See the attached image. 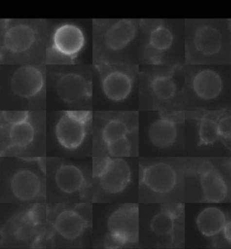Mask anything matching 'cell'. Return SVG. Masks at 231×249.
<instances>
[{"label": "cell", "mask_w": 231, "mask_h": 249, "mask_svg": "<svg viewBox=\"0 0 231 249\" xmlns=\"http://www.w3.org/2000/svg\"><path fill=\"white\" fill-rule=\"evenodd\" d=\"M2 116L6 123L10 125L29 121L30 118L29 112L27 111H4Z\"/></svg>", "instance_id": "27"}, {"label": "cell", "mask_w": 231, "mask_h": 249, "mask_svg": "<svg viewBox=\"0 0 231 249\" xmlns=\"http://www.w3.org/2000/svg\"><path fill=\"white\" fill-rule=\"evenodd\" d=\"M128 133L129 128L124 121L120 119H111L102 128L101 137L105 144H107L124 138Z\"/></svg>", "instance_id": "20"}, {"label": "cell", "mask_w": 231, "mask_h": 249, "mask_svg": "<svg viewBox=\"0 0 231 249\" xmlns=\"http://www.w3.org/2000/svg\"><path fill=\"white\" fill-rule=\"evenodd\" d=\"M107 228L114 242L119 245L137 243L139 233V210L137 204H125L113 212Z\"/></svg>", "instance_id": "2"}, {"label": "cell", "mask_w": 231, "mask_h": 249, "mask_svg": "<svg viewBox=\"0 0 231 249\" xmlns=\"http://www.w3.org/2000/svg\"><path fill=\"white\" fill-rule=\"evenodd\" d=\"M131 181V170L122 158H110L106 170L100 177V185L107 193H121Z\"/></svg>", "instance_id": "6"}, {"label": "cell", "mask_w": 231, "mask_h": 249, "mask_svg": "<svg viewBox=\"0 0 231 249\" xmlns=\"http://www.w3.org/2000/svg\"><path fill=\"white\" fill-rule=\"evenodd\" d=\"M57 93L65 103L72 104L91 97V82L77 73L63 74L56 83Z\"/></svg>", "instance_id": "5"}, {"label": "cell", "mask_w": 231, "mask_h": 249, "mask_svg": "<svg viewBox=\"0 0 231 249\" xmlns=\"http://www.w3.org/2000/svg\"><path fill=\"white\" fill-rule=\"evenodd\" d=\"M85 220L80 213L72 210H65L57 216L54 222L55 231L68 240H74L85 230Z\"/></svg>", "instance_id": "14"}, {"label": "cell", "mask_w": 231, "mask_h": 249, "mask_svg": "<svg viewBox=\"0 0 231 249\" xmlns=\"http://www.w3.org/2000/svg\"><path fill=\"white\" fill-rule=\"evenodd\" d=\"M89 111H66L55 125V136L65 149L80 147L87 136V125L90 120Z\"/></svg>", "instance_id": "1"}, {"label": "cell", "mask_w": 231, "mask_h": 249, "mask_svg": "<svg viewBox=\"0 0 231 249\" xmlns=\"http://www.w3.org/2000/svg\"><path fill=\"white\" fill-rule=\"evenodd\" d=\"M162 20L159 19H144L140 21V26L143 31L151 34L162 27Z\"/></svg>", "instance_id": "28"}, {"label": "cell", "mask_w": 231, "mask_h": 249, "mask_svg": "<svg viewBox=\"0 0 231 249\" xmlns=\"http://www.w3.org/2000/svg\"><path fill=\"white\" fill-rule=\"evenodd\" d=\"M229 138H230V141H231V136H230V137H229Z\"/></svg>", "instance_id": "33"}, {"label": "cell", "mask_w": 231, "mask_h": 249, "mask_svg": "<svg viewBox=\"0 0 231 249\" xmlns=\"http://www.w3.org/2000/svg\"><path fill=\"white\" fill-rule=\"evenodd\" d=\"M150 229L159 236H167L175 229V218L167 212L162 211L152 219Z\"/></svg>", "instance_id": "22"}, {"label": "cell", "mask_w": 231, "mask_h": 249, "mask_svg": "<svg viewBox=\"0 0 231 249\" xmlns=\"http://www.w3.org/2000/svg\"><path fill=\"white\" fill-rule=\"evenodd\" d=\"M36 227L37 225L35 224L25 214V217L21 219V222L16 228L15 237L21 241H27L36 234Z\"/></svg>", "instance_id": "25"}, {"label": "cell", "mask_w": 231, "mask_h": 249, "mask_svg": "<svg viewBox=\"0 0 231 249\" xmlns=\"http://www.w3.org/2000/svg\"><path fill=\"white\" fill-rule=\"evenodd\" d=\"M137 35V25L133 20L121 19L110 25L105 35L104 41L109 50H123L131 43Z\"/></svg>", "instance_id": "11"}, {"label": "cell", "mask_w": 231, "mask_h": 249, "mask_svg": "<svg viewBox=\"0 0 231 249\" xmlns=\"http://www.w3.org/2000/svg\"><path fill=\"white\" fill-rule=\"evenodd\" d=\"M197 228L206 237H214L225 231L227 219L221 210L214 207L204 209L197 217Z\"/></svg>", "instance_id": "16"}, {"label": "cell", "mask_w": 231, "mask_h": 249, "mask_svg": "<svg viewBox=\"0 0 231 249\" xmlns=\"http://www.w3.org/2000/svg\"><path fill=\"white\" fill-rule=\"evenodd\" d=\"M193 88L195 94L201 100H214L222 90V80L216 71L204 70L195 75Z\"/></svg>", "instance_id": "13"}, {"label": "cell", "mask_w": 231, "mask_h": 249, "mask_svg": "<svg viewBox=\"0 0 231 249\" xmlns=\"http://www.w3.org/2000/svg\"><path fill=\"white\" fill-rule=\"evenodd\" d=\"M37 33L32 26L25 24L12 25L4 34L3 44L6 50L13 53H23L36 43Z\"/></svg>", "instance_id": "10"}, {"label": "cell", "mask_w": 231, "mask_h": 249, "mask_svg": "<svg viewBox=\"0 0 231 249\" xmlns=\"http://www.w3.org/2000/svg\"><path fill=\"white\" fill-rule=\"evenodd\" d=\"M148 137L151 143L157 148L170 147L174 144L177 137L176 125L169 119H158L151 124Z\"/></svg>", "instance_id": "18"}, {"label": "cell", "mask_w": 231, "mask_h": 249, "mask_svg": "<svg viewBox=\"0 0 231 249\" xmlns=\"http://www.w3.org/2000/svg\"><path fill=\"white\" fill-rule=\"evenodd\" d=\"M219 136L230 137L231 134V116H225L218 123Z\"/></svg>", "instance_id": "31"}, {"label": "cell", "mask_w": 231, "mask_h": 249, "mask_svg": "<svg viewBox=\"0 0 231 249\" xmlns=\"http://www.w3.org/2000/svg\"><path fill=\"white\" fill-rule=\"evenodd\" d=\"M110 157H98L95 158L93 162V176L100 178L104 171L106 170Z\"/></svg>", "instance_id": "29"}, {"label": "cell", "mask_w": 231, "mask_h": 249, "mask_svg": "<svg viewBox=\"0 0 231 249\" xmlns=\"http://www.w3.org/2000/svg\"><path fill=\"white\" fill-rule=\"evenodd\" d=\"M35 137V127L29 121L10 125L8 137L10 144L13 147L25 148L33 143Z\"/></svg>", "instance_id": "19"}, {"label": "cell", "mask_w": 231, "mask_h": 249, "mask_svg": "<svg viewBox=\"0 0 231 249\" xmlns=\"http://www.w3.org/2000/svg\"></svg>", "instance_id": "34"}, {"label": "cell", "mask_w": 231, "mask_h": 249, "mask_svg": "<svg viewBox=\"0 0 231 249\" xmlns=\"http://www.w3.org/2000/svg\"><path fill=\"white\" fill-rule=\"evenodd\" d=\"M26 215L28 216V218H30L35 224L38 225L43 219L44 207L41 204H36V205L32 207L30 211L26 213Z\"/></svg>", "instance_id": "30"}, {"label": "cell", "mask_w": 231, "mask_h": 249, "mask_svg": "<svg viewBox=\"0 0 231 249\" xmlns=\"http://www.w3.org/2000/svg\"><path fill=\"white\" fill-rule=\"evenodd\" d=\"M226 235L228 237H231V217L229 222H227L225 228Z\"/></svg>", "instance_id": "32"}, {"label": "cell", "mask_w": 231, "mask_h": 249, "mask_svg": "<svg viewBox=\"0 0 231 249\" xmlns=\"http://www.w3.org/2000/svg\"><path fill=\"white\" fill-rule=\"evenodd\" d=\"M174 42L172 32L166 27H160L149 36V46L152 49L162 52L169 49Z\"/></svg>", "instance_id": "23"}, {"label": "cell", "mask_w": 231, "mask_h": 249, "mask_svg": "<svg viewBox=\"0 0 231 249\" xmlns=\"http://www.w3.org/2000/svg\"><path fill=\"white\" fill-rule=\"evenodd\" d=\"M142 181L155 193H167L176 185L177 175L168 163L156 162L143 170Z\"/></svg>", "instance_id": "7"}, {"label": "cell", "mask_w": 231, "mask_h": 249, "mask_svg": "<svg viewBox=\"0 0 231 249\" xmlns=\"http://www.w3.org/2000/svg\"><path fill=\"white\" fill-rule=\"evenodd\" d=\"M195 48L201 54L210 56L219 53L222 45V36L220 32L209 25H202L197 28L194 34Z\"/></svg>", "instance_id": "15"}, {"label": "cell", "mask_w": 231, "mask_h": 249, "mask_svg": "<svg viewBox=\"0 0 231 249\" xmlns=\"http://www.w3.org/2000/svg\"><path fill=\"white\" fill-rule=\"evenodd\" d=\"M85 44L84 33L78 25L63 24L58 26L52 39L53 51L61 56L73 60Z\"/></svg>", "instance_id": "3"}, {"label": "cell", "mask_w": 231, "mask_h": 249, "mask_svg": "<svg viewBox=\"0 0 231 249\" xmlns=\"http://www.w3.org/2000/svg\"><path fill=\"white\" fill-rule=\"evenodd\" d=\"M55 182L60 191L67 194L80 192L85 179L81 169L72 164H63L55 174Z\"/></svg>", "instance_id": "17"}, {"label": "cell", "mask_w": 231, "mask_h": 249, "mask_svg": "<svg viewBox=\"0 0 231 249\" xmlns=\"http://www.w3.org/2000/svg\"><path fill=\"white\" fill-rule=\"evenodd\" d=\"M101 86L108 100L119 102L126 100L131 93L133 80L131 76L124 71L112 69L102 76Z\"/></svg>", "instance_id": "8"}, {"label": "cell", "mask_w": 231, "mask_h": 249, "mask_svg": "<svg viewBox=\"0 0 231 249\" xmlns=\"http://www.w3.org/2000/svg\"><path fill=\"white\" fill-rule=\"evenodd\" d=\"M200 185L203 197L209 202L218 203L227 198L228 187L222 176L213 168L212 163L206 162L200 170Z\"/></svg>", "instance_id": "9"}, {"label": "cell", "mask_w": 231, "mask_h": 249, "mask_svg": "<svg viewBox=\"0 0 231 249\" xmlns=\"http://www.w3.org/2000/svg\"><path fill=\"white\" fill-rule=\"evenodd\" d=\"M151 88L156 97L161 100H170L176 92L175 81L167 76H159L155 78L152 81Z\"/></svg>", "instance_id": "21"}, {"label": "cell", "mask_w": 231, "mask_h": 249, "mask_svg": "<svg viewBox=\"0 0 231 249\" xmlns=\"http://www.w3.org/2000/svg\"><path fill=\"white\" fill-rule=\"evenodd\" d=\"M107 151L114 158H122L129 156L131 152V144L128 138L125 137L118 141L106 144Z\"/></svg>", "instance_id": "26"}, {"label": "cell", "mask_w": 231, "mask_h": 249, "mask_svg": "<svg viewBox=\"0 0 231 249\" xmlns=\"http://www.w3.org/2000/svg\"><path fill=\"white\" fill-rule=\"evenodd\" d=\"M41 181L38 175L28 169L18 171L13 176L10 188L14 196L21 200L36 199L41 192Z\"/></svg>", "instance_id": "12"}, {"label": "cell", "mask_w": 231, "mask_h": 249, "mask_svg": "<svg viewBox=\"0 0 231 249\" xmlns=\"http://www.w3.org/2000/svg\"><path fill=\"white\" fill-rule=\"evenodd\" d=\"M44 86V74L36 66H21L16 70L11 78L13 92L22 99H32L37 96Z\"/></svg>", "instance_id": "4"}, {"label": "cell", "mask_w": 231, "mask_h": 249, "mask_svg": "<svg viewBox=\"0 0 231 249\" xmlns=\"http://www.w3.org/2000/svg\"><path fill=\"white\" fill-rule=\"evenodd\" d=\"M200 140L202 144H213L219 137L218 123L211 119H203L200 125Z\"/></svg>", "instance_id": "24"}]
</instances>
